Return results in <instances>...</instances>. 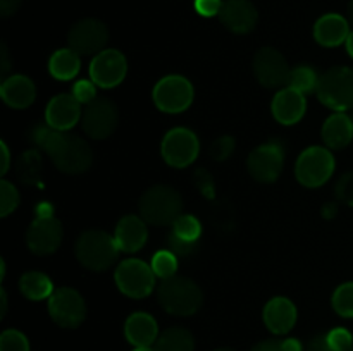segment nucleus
<instances>
[{"mask_svg": "<svg viewBox=\"0 0 353 351\" xmlns=\"http://www.w3.org/2000/svg\"><path fill=\"white\" fill-rule=\"evenodd\" d=\"M31 138L52 158L55 167L65 174H81L92 165V148L76 134H68L50 126H37Z\"/></svg>", "mask_w": 353, "mask_h": 351, "instance_id": "nucleus-1", "label": "nucleus"}, {"mask_svg": "<svg viewBox=\"0 0 353 351\" xmlns=\"http://www.w3.org/2000/svg\"><path fill=\"white\" fill-rule=\"evenodd\" d=\"M183 210V198L171 186H152L140 198V215L154 226H171Z\"/></svg>", "mask_w": 353, "mask_h": 351, "instance_id": "nucleus-2", "label": "nucleus"}, {"mask_svg": "<svg viewBox=\"0 0 353 351\" xmlns=\"http://www.w3.org/2000/svg\"><path fill=\"white\" fill-rule=\"evenodd\" d=\"M119 251L114 236L105 231H86L76 241V257L79 264L93 272L107 270L117 260Z\"/></svg>", "mask_w": 353, "mask_h": 351, "instance_id": "nucleus-3", "label": "nucleus"}, {"mask_svg": "<svg viewBox=\"0 0 353 351\" xmlns=\"http://www.w3.org/2000/svg\"><path fill=\"white\" fill-rule=\"evenodd\" d=\"M159 303L171 315L188 317L202 306V291L192 279L174 275L159 286Z\"/></svg>", "mask_w": 353, "mask_h": 351, "instance_id": "nucleus-4", "label": "nucleus"}, {"mask_svg": "<svg viewBox=\"0 0 353 351\" xmlns=\"http://www.w3.org/2000/svg\"><path fill=\"white\" fill-rule=\"evenodd\" d=\"M317 96L330 109L348 110L353 107V69L333 67L324 72L317 85Z\"/></svg>", "mask_w": 353, "mask_h": 351, "instance_id": "nucleus-5", "label": "nucleus"}, {"mask_svg": "<svg viewBox=\"0 0 353 351\" xmlns=\"http://www.w3.org/2000/svg\"><path fill=\"white\" fill-rule=\"evenodd\" d=\"M296 178L307 188H319L334 172V157L327 148L310 147L296 160Z\"/></svg>", "mask_w": 353, "mask_h": 351, "instance_id": "nucleus-6", "label": "nucleus"}, {"mask_svg": "<svg viewBox=\"0 0 353 351\" xmlns=\"http://www.w3.org/2000/svg\"><path fill=\"white\" fill-rule=\"evenodd\" d=\"M116 284L130 298H145L155 286V272L143 260L130 258L117 267Z\"/></svg>", "mask_w": 353, "mask_h": 351, "instance_id": "nucleus-7", "label": "nucleus"}, {"mask_svg": "<svg viewBox=\"0 0 353 351\" xmlns=\"http://www.w3.org/2000/svg\"><path fill=\"white\" fill-rule=\"evenodd\" d=\"M119 120L116 103L103 96H97L90 103H86L83 110V131L93 140H105L114 133Z\"/></svg>", "mask_w": 353, "mask_h": 351, "instance_id": "nucleus-8", "label": "nucleus"}, {"mask_svg": "<svg viewBox=\"0 0 353 351\" xmlns=\"http://www.w3.org/2000/svg\"><path fill=\"white\" fill-rule=\"evenodd\" d=\"M154 102L162 112L178 114L188 109L193 102V86L183 76H165L155 85Z\"/></svg>", "mask_w": 353, "mask_h": 351, "instance_id": "nucleus-9", "label": "nucleus"}, {"mask_svg": "<svg viewBox=\"0 0 353 351\" xmlns=\"http://www.w3.org/2000/svg\"><path fill=\"white\" fill-rule=\"evenodd\" d=\"M48 312L57 326L74 329L86 317L85 299L76 289L59 288L48 298Z\"/></svg>", "mask_w": 353, "mask_h": 351, "instance_id": "nucleus-10", "label": "nucleus"}, {"mask_svg": "<svg viewBox=\"0 0 353 351\" xmlns=\"http://www.w3.org/2000/svg\"><path fill=\"white\" fill-rule=\"evenodd\" d=\"M200 143L193 131L174 127L162 140V157L172 167H186L199 157Z\"/></svg>", "mask_w": 353, "mask_h": 351, "instance_id": "nucleus-11", "label": "nucleus"}, {"mask_svg": "<svg viewBox=\"0 0 353 351\" xmlns=\"http://www.w3.org/2000/svg\"><path fill=\"white\" fill-rule=\"evenodd\" d=\"M109 40L107 26L99 19H81L69 30L68 43L71 50L78 55L100 54Z\"/></svg>", "mask_w": 353, "mask_h": 351, "instance_id": "nucleus-12", "label": "nucleus"}, {"mask_svg": "<svg viewBox=\"0 0 353 351\" xmlns=\"http://www.w3.org/2000/svg\"><path fill=\"white\" fill-rule=\"evenodd\" d=\"M285 164V151L276 141L261 145L248 155L247 167L254 179L261 182H272L279 178Z\"/></svg>", "mask_w": 353, "mask_h": 351, "instance_id": "nucleus-13", "label": "nucleus"}, {"mask_svg": "<svg viewBox=\"0 0 353 351\" xmlns=\"http://www.w3.org/2000/svg\"><path fill=\"white\" fill-rule=\"evenodd\" d=\"M254 71L259 83L265 88H281L288 85L290 69L286 58L276 48L265 47L257 52L254 58Z\"/></svg>", "mask_w": 353, "mask_h": 351, "instance_id": "nucleus-14", "label": "nucleus"}, {"mask_svg": "<svg viewBox=\"0 0 353 351\" xmlns=\"http://www.w3.org/2000/svg\"><path fill=\"white\" fill-rule=\"evenodd\" d=\"M128 72V61L119 50H102L95 55L90 65L92 81L100 88H114L124 79Z\"/></svg>", "mask_w": 353, "mask_h": 351, "instance_id": "nucleus-15", "label": "nucleus"}, {"mask_svg": "<svg viewBox=\"0 0 353 351\" xmlns=\"http://www.w3.org/2000/svg\"><path fill=\"white\" fill-rule=\"evenodd\" d=\"M26 243L37 255H50L62 243V224L55 217H37L26 233Z\"/></svg>", "mask_w": 353, "mask_h": 351, "instance_id": "nucleus-16", "label": "nucleus"}, {"mask_svg": "<svg viewBox=\"0 0 353 351\" xmlns=\"http://www.w3.org/2000/svg\"><path fill=\"white\" fill-rule=\"evenodd\" d=\"M221 23L238 34L250 33L259 19L257 9L250 0H226L219 12Z\"/></svg>", "mask_w": 353, "mask_h": 351, "instance_id": "nucleus-17", "label": "nucleus"}, {"mask_svg": "<svg viewBox=\"0 0 353 351\" xmlns=\"http://www.w3.org/2000/svg\"><path fill=\"white\" fill-rule=\"evenodd\" d=\"M81 103L74 98V95L62 93L54 96L48 102L45 119L50 127L57 131H68L81 119Z\"/></svg>", "mask_w": 353, "mask_h": 351, "instance_id": "nucleus-18", "label": "nucleus"}, {"mask_svg": "<svg viewBox=\"0 0 353 351\" xmlns=\"http://www.w3.org/2000/svg\"><path fill=\"white\" fill-rule=\"evenodd\" d=\"M307 109L305 95L296 89L283 88L272 100V116L281 124H295L303 117Z\"/></svg>", "mask_w": 353, "mask_h": 351, "instance_id": "nucleus-19", "label": "nucleus"}, {"mask_svg": "<svg viewBox=\"0 0 353 351\" xmlns=\"http://www.w3.org/2000/svg\"><path fill=\"white\" fill-rule=\"evenodd\" d=\"M147 226L145 220L138 215H126L119 220L114 233L117 246L121 251L126 253H134L147 243Z\"/></svg>", "mask_w": 353, "mask_h": 351, "instance_id": "nucleus-20", "label": "nucleus"}, {"mask_svg": "<svg viewBox=\"0 0 353 351\" xmlns=\"http://www.w3.org/2000/svg\"><path fill=\"white\" fill-rule=\"evenodd\" d=\"M0 95L3 102L12 109H28L34 102L37 88L30 78L23 74H14L3 79L0 86Z\"/></svg>", "mask_w": 353, "mask_h": 351, "instance_id": "nucleus-21", "label": "nucleus"}, {"mask_svg": "<svg viewBox=\"0 0 353 351\" xmlns=\"http://www.w3.org/2000/svg\"><path fill=\"white\" fill-rule=\"evenodd\" d=\"M264 322L274 334H286L296 322V308L288 298H272L264 308Z\"/></svg>", "mask_w": 353, "mask_h": 351, "instance_id": "nucleus-22", "label": "nucleus"}, {"mask_svg": "<svg viewBox=\"0 0 353 351\" xmlns=\"http://www.w3.org/2000/svg\"><path fill=\"white\" fill-rule=\"evenodd\" d=\"M124 334H126V339L134 348H148L157 341L159 327L154 317L148 315V313L138 312L128 317Z\"/></svg>", "mask_w": 353, "mask_h": 351, "instance_id": "nucleus-23", "label": "nucleus"}, {"mask_svg": "<svg viewBox=\"0 0 353 351\" xmlns=\"http://www.w3.org/2000/svg\"><path fill=\"white\" fill-rule=\"evenodd\" d=\"M350 34V24L340 14H326L314 26V36L324 47H338Z\"/></svg>", "mask_w": 353, "mask_h": 351, "instance_id": "nucleus-24", "label": "nucleus"}, {"mask_svg": "<svg viewBox=\"0 0 353 351\" xmlns=\"http://www.w3.org/2000/svg\"><path fill=\"white\" fill-rule=\"evenodd\" d=\"M324 143L330 148L340 150L345 148L353 140V123L350 116L338 112L331 116L323 126Z\"/></svg>", "mask_w": 353, "mask_h": 351, "instance_id": "nucleus-25", "label": "nucleus"}, {"mask_svg": "<svg viewBox=\"0 0 353 351\" xmlns=\"http://www.w3.org/2000/svg\"><path fill=\"white\" fill-rule=\"evenodd\" d=\"M48 69L55 79H61V81L72 79L79 72V55L71 48L57 50L50 57Z\"/></svg>", "mask_w": 353, "mask_h": 351, "instance_id": "nucleus-26", "label": "nucleus"}, {"mask_svg": "<svg viewBox=\"0 0 353 351\" xmlns=\"http://www.w3.org/2000/svg\"><path fill=\"white\" fill-rule=\"evenodd\" d=\"M195 339L190 330L183 327H171L164 330L155 341V351H193Z\"/></svg>", "mask_w": 353, "mask_h": 351, "instance_id": "nucleus-27", "label": "nucleus"}, {"mask_svg": "<svg viewBox=\"0 0 353 351\" xmlns=\"http://www.w3.org/2000/svg\"><path fill=\"white\" fill-rule=\"evenodd\" d=\"M19 288L26 298L33 299V301H40V299L50 298L54 295V286L52 281L41 272H28L21 277Z\"/></svg>", "mask_w": 353, "mask_h": 351, "instance_id": "nucleus-28", "label": "nucleus"}, {"mask_svg": "<svg viewBox=\"0 0 353 351\" xmlns=\"http://www.w3.org/2000/svg\"><path fill=\"white\" fill-rule=\"evenodd\" d=\"M41 157L38 153V150H28L24 151L19 157L16 164V172L17 178L24 182V184H38L41 174Z\"/></svg>", "mask_w": 353, "mask_h": 351, "instance_id": "nucleus-29", "label": "nucleus"}, {"mask_svg": "<svg viewBox=\"0 0 353 351\" xmlns=\"http://www.w3.org/2000/svg\"><path fill=\"white\" fill-rule=\"evenodd\" d=\"M321 76L316 74L312 67L309 65H299V67L292 69L288 79V88L296 89L300 93H312L317 92V85H319Z\"/></svg>", "mask_w": 353, "mask_h": 351, "instance_id": "nucleus-30", "label": "nucleus"}, {"mask_svg": "<svg viewBox=\"0 0 353 351\" xmlns=\"http://www.w3.org/2000/svg\"><path fill=\"white\" fill-rule=\"evenodd\" d=\"M152 268H154L155 275L161 277L162 281L174 277L176 270H178V257L171 250L157 251L152 258Z\"/></svg>", "mask_w": 353, "mask_h": 351, "instance_id": "nucleus-31", "label": "nucleus"}, {"mask_svg": "<svg viewBox=\"0 0 353 351\" xmlns=\"http://www.w3.org/2000/svg\"><path fill=\"white\" fill-rule=\"evenodd\" d=\"M172 233L178 234L183 240L199 241L202 234V224L193 215H179L178 220L172 224Z\"/></svg>", "mask_w": 353, "mask_h": 351, "instance_id": "nucleus-32", "label": "nucleus"}, {"mask_svg": "<svg viewBox=\"0 0 353 351\" xmlns=\"http://www.w3.org/2000/svg\"><path fill=\"white\" fill-rule=\"evenodd\" d=\"M333 308L338 315L353 317V282H345L334 291L333 295Z\"/></svg>", "mask_w": 353, "mask_h": 351, "instance_id": "nucleus-33", "label": "nucleus"}, {"mask_svg": "<svg viewBox=\"0 0 353 351\" xmlns=\"http://www.w3.org/2000/svg\"><path fill=\"white\" fill-rule=\"evenodd\" d=\"M19 205V193L9 181L0 182V215L7 217Z\"/></svg>", "mask_w": 353, "mask_h": 351, "instance_id": "nucleus-34", "label": "nucleus"}, {"mask_svg": "<svg viewBox=\"0 0 353 351\" xmlns=\"http://www.w3.org/2000/svg\"><path fill=\"white\" fill-rule=\"evenodd\" d=\"M0 351H30L28 337L19 330H6L0 336Z\"/></svg>", "mask_w": 353, "mask_h": 351, "instance_id": "nucleus-35", "label": "nucleus"}, {"mask_svg": "<svg viewBox=\"0 0 353 351\" xmlns=\"http://www.w3.org/2000/svg\"><path fill=\"white\" fill-rule=\"evenodd\" d=\"M327 341H330V346L334 351H348L350 348H353L352 334L347 329H343V327H338V329L331 330L327 334Z\"/></svg>", "mask_w": 353, "mask_h": 351, "instance_id": "nucleus-36", "label": "nucleus"}, {"mask_svg": "<svg viewBox=\"0 0 353 351\" xmlns=\"http://www.w3.org/2000/svg\"><path fill=\"white\" fill-rule=\"evenodd\" d=\"M234 138L231 136H221L217 138L216 141L212 143V147H210V155H212V158H216V160L223 162L226 160V158H230V155L234 151Z\"/></svg>", "mask_w": 353, "mask_h": 351, "instance_id": "nucleus-37", "label": "nucleus"}, {"mask_svg": "<svg viewBox=\"0 0 353 351\" xmlns=\"http://www.w3.org/2000/svg\"><path fill=\"white\" fill-rule=\"evenodd\" d=\"M168 244L169 250H171L176 257H188V255H192L196 248V241L183 240V237H179L178 234L174 233H171L168 236Z\"/></svg>", "mask_w": 353, "mask_h": 351, "instance_id": "nucleus-38", "label": "nucleus"}, {"mask_svg": "<svg viewBox=\"0 0 353 351\" xmlns=\"http://www.w3.org/2000/svg\"><path fill=\"white\" fill-rule=\"evenodd\" d=\"M72 95H74V98L78 100L79 103H90L92 100L97 98L95 83L81 79V81L76 83L74 88H72Z\"/></svg>", "mask_w": 353, "mask_h": 351, "instance_id": "nucleus-39", "label": "nucleus"}, {"mask_svg": "<svg viewBox=\"0 0 353 351\" xmlns=\"http://www.w3.org/2000/svg\"><path fill=\"white\" fill-rule=\"evenodd\" d=\"M336 196L340 202L353 206V172H348L338 181Z\"/></svg>", "mask_w": 353, "mask_h": 351, "instance_id": "nucleus-40", "label": "nucleus"}, {"mask_svg": "<svg viewBox=\"0 0 353 351\" xmlns=\"http://www.w3.org/2000/svg\"><path fill=\"white\" fill-rule=\"evenodd\" d=\"M195 184L199 186V189L202 191L203 196H207V198H214L212 176H210L205 169H199V171L195 172Z\"/></svg>", "mask_w": 353, "mask_h": 351, "instance_id": "nucleus-41", "label": "nucleus"}, {"mask_svg": "<svg viewBox=\"0 0 353 351\" xmlns=\"http://www.w3.org/2000/svg\"><path fill=\"white\" fill-rule=\"evenodd\" d=\"M223 3L224 2H221V0H195V9L200 16L212 17L221 12Z\"/></svg>", "mask_w": 353, "mask_h": 351, "instance_id": "nucleus-42", "label": "nucleus"}, {"mask_svg": "<svg viewBox=\"0 0 353 351\" xmlns=\"http://www.w3.org/2000/svg\"><path fill=\"white\" fill-rule=\"evenodd\" d=\"M307 351H334L330 346V341H327V334H317L307 344Z\"/></svg>", "mask_w": 353, "mask_h": 351, "instance_id": "nucleus-43", "label": "nucleus"}, {"mask_svg": "<svg viewBox=\"0 0 353 351\" xmlns=\"http://www.w3.org/2000/svg\"><path fill=\"white\" fill-rule=\"evenodd\" d=\"M252 351H285V350H283V341L268 339L255 344V346L252 348Z\"/></svg>", "mask_w": 353, "mask_h": 351, "instance_id": "nucleus-44", "label": "nucleus"}, {"mask_svg": "<svg viewBox=\"0 0 353 351\" xmlns=\"http://www.w3.org/2000/svg\"><path fill=\"white\" fill-rule=\"evenodd\" d=\"M21 2H23V0H0V14H2L3 17L12 16V14L19 9Z\"/></svg>", "mask_w": 353, "mask_h": 351, "instance_id": "nucleus-45", "label": "nucleus"}, {"mask_svg": "<svg viewBox=\"0 0 353 351\" xmlns=\"http://www.w3.org/2000/svg\"><path fill=\"white\" fill-rule=\"evenodd\" d=\"M0 151H2V174H6L9 171V165H10V155H9V148H7L6 143H0Z\"/></svg>", "mask_w": 353, "mask_h": 351, "instance_id": "nucleus-46", "label": "nucleus"}, {"mask_svg": "<svg viewBox=\"0 0 353 351\" xmlns=\"http://www.w3.org/2000/svg\"><path fill=\"white\" fill-rule=\"evenodd\" d=\"M283 350L285 351H302V344L299 339H285L283 341Z\"/></svg>", "mask_w": 353, "mask_h": 351, "instance_id": "nucleus-47", "label": "nucleus"}, {"mask_svg": "<svg viewBox=\"0 0 353 351\" xmlns=\"http://www.w3.org/2000/svg\"><path fill=\"white\" fill-rule=\"evenodd\" d=\"M0 64H2V74L6 76L7 74V71H9V54H7V48H6V45H2V52H0Z\"/></svg>", "mask_w": 353, "mask_h": 351, "instance_id": "nucleus-48", "label": "nucleus"}, {"mask_svg": "<svg viewBox=\"0 0 353 351\" xmlns=\"http://www.w3.org/2000/svg\"><path fill=\"white\" fill-rule=\"evenodd\" d=\"M37 217H54L52 215V206L48 203H41L38 206V215Z\"/></svg>", "mask_w": 353, "mask_h": 351, "instance_id": "nucleus-49", "label": "nucleus"}, {"mask_svg": "<svg viewBox=\"0 0 353 351\" xmlns=\"http://www.w3.org/2000/svg\"><path fill=\"white\" fill-rule=\"evenodd\" d=\"M323 213L326 219H333V217L336 215V205H334V203H327V205L324 206Z\"/></svg>", "mask_w": 353, "mask_h": 351, "instance_id": "nucleus-50", "label": "nucleus"}, {"mask_svg": "<svg viewBox=\"0 0 353 351\" xmlns=\"http://www.w3.org/2000/svg\"><path fill=\"white\" fill-rule=\"evenodd\" d=\"M0 301H2V312H0V315H6V312H7V296H6V291H3L2 289V292H0Z\"/></svg>", "mask_w": 353, "mask_h": 351, "instance_id": "nucleus-51", "label": "nucleus"}, {"mask_svg": "<svg viewBox=\"0 0 353 351\" xmlns=\"http://www.w3.org/2000/svg\"><path fill=\"white\" fill-rule=\"evenodd\" d=\"M345 43H347L348 54H350L353 57V31H350V34H348V38H347V41H345Z\"/></svg>", "mask_w": 353, "mask_h": 351, "instance_id": "nucleus-52", "label": "nucleus"}, {"mask_svg": "<svg viewBox=\"0 0 353 351\" xmlns=\"http://www.w3.org/2000/svg\"><path fill=\"white\" fill-rule=\"evenodd\" d=\"M348 19L353 24V0H350V3H348Z\"/></svg>", "mask_w": 353, "mask_h": 351, "instance_id": "nucleus-53", "label": "nucleus"}, {"mask_svg": "<svg viewBox=\"0 0 353 351\" xmlns=\"http://www.w3.org/2000/svg\"><path fill=\"white\" fill-rule=\"evenodd\" d=\"M134 351H155V348H150V346H148V348H137Z\"/></svg>", "mask_w": 353, "mask_h": 351, "instance_id": "nucleus-54", "label": "nucleus"}, {"mask_svg": "<svg viewBox=\"0 0 353 351\" xmlns=\"http://www.w3.org/2000/svg\"><path fill=\"white\" fill-rule=\"evenodd\" d=\"M216 351H234V350H230V348H219V350H216Z\"/></svg>", "mask_w": 353, "mask_h": 351, "instance_id": "nucleus-55", "label": "nucleus"}, {"mask_svg": "<svg viewBox=\"0 0 353 351\" xmlns=\"http://www.w3.org/2000/svg\"><path fill=\"white\" fill-rule=\"evenodd\" d=\"M350 119H352V123H353V112H352V116H350Z\"/></svg>", "mask_w": 353, "mask_h": 351, "instance_id": "nucleus-56", "label": "nucleus"}, {"mask_svg": "<svg viewBox=\"0 0 353 351\" xmlns=\"http://www.w3.org/2000/svg\"><path fill=\"white\" fill-rule=\"evenodd\" d=\"M348 351H353V348H350V350H348Z\"/></svg>", "mask_w": 353, "mask_h": 351, "instance_id": "nucleus-57", "label": "nucleus"}]
</instances>
